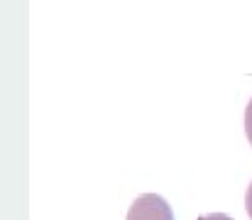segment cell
Listing matches in <instances>:
<instances>
[{"instance_id":"cell-1","label":"cell","mask_w":252,"mask_h":220,"mask_svg":"<svg viewBox=\"0 0 252 220\" xmlns=\"http://www.w3.org/2000/svg\"><path fill=\"white\" fill-rule=\"evenodd\" d=\"M127 220H174V213H171V206L162 196L145 193L130 206Z\"/></svg>"},{"instance_id":"cell-2","label":"cell","mask_w":252,"mask_h":220,"mask_svg":"<svg viewBox=\"0 0 252 220\" xmlns=\"http://www.w3.org/2000/svg\"><path fill=\"white\" fill-rule=\"evenodd\" d=\"M245 135H248V140L252 145V98L248 103V110H245Z\"/></svg>"},{"instance_id":"cell-3","label":"cell","mask_w":252,"mask_h":220,"mask_svg":"<svg viewBox=\"0 0 252 220\" xmlns=\"http://www.w3.org/2000/svg\"><path fill=\"white\" fill-rule=\"evenodd\" d=\"M198 220H233V218L225 216V213H208V216H201Z\"/></svg>"},{"instance_id":"cell-4","label":"cell","mask_w":252,"mask_h":220,"mask_svg":"<svg viewBox=\"0 0 252 220\" xmlns=\"http://www.w3.org/2000/svg\"><path fill=\"white\" fill-rule=\"evenodd\" d=\"M245 208H248V216L252 220V184L248 186V193H245Z\"/></svg>"}]
</instances>
